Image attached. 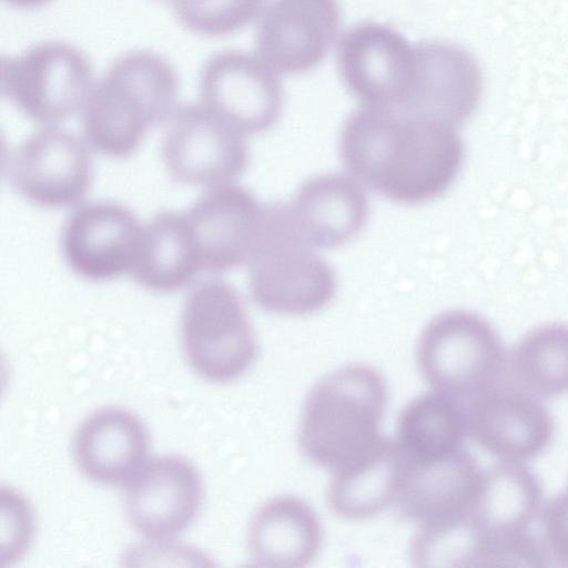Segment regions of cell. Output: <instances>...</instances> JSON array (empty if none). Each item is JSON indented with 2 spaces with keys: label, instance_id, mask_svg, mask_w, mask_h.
I'll list each match as a JSON object with an SVG mask.
<instances>
[{
  "label": "cell",
  "instance_id": "cell-1",
  "mask_svg": "<svg viewBox=\"0 0 568 568\" xmlns=\"http://www.w3.org/2000/svg\"><path fill=\"white\" fill-rule=\"evenodd\" d=\"M338 149L354 179L403 204L442 195L455 181L464 159L455 126L371 105L347 118Z\"/></svg>",
  "mask_w": 568,
  "mask_h": 568
},
{
  "label": "cell",
  "instance_id": "cell-2",
  "mask_svg": "<svg viewBox=\"0 0 568 568\" xmlns=\"http://www.w3.org/2000/svg\"><path fill=\"white\" fill-rule=\"evenodd\" d=\"M178 77L162 55L134 50L119 57L82 108V138L112 159L133 154L151 129L173 114Z\"/></svg>",
  "mask_w": 568,
  "mask_h": 568
},
{
  "label": "cell",
  "instance_id": "cell-3",
  "mask_svg": "<svg viewBox=\"0 0 568 568\" xmlns=\"http://www.w3.org/2000/svg\"><path fill=\"white\" fill-rule=\"evenodd\" d=\"M387 402L384 377L364 364L329 373L310 390L302 414L300 446L314 464L335 471L366 455Z\"/></svg>",
  "mask_w": 568,
  "mask_h": 568
},
{
  "label": "cell",
  "instance_id": "cell-4",
  "mask_svg": "<svg viewBox=\"0 0 568 568\" xmlns=\"http://www.w3.org/2000/svg\"><path fill=\"white\" fill-rule=\"evenodd\" d=\"M302 235L291 205L264 206L258 236L247 261L248 290L263 310L305 315L326 306L336 291L331 265Z\"/></svg>",
  "mask_w": 568,
  "mask_h": 568
},
{
  "label": "cell",
  "instance_id": "cell-5",
  "mask_svg": "<svg viewBox=\"0 0 568 568\" xmlns=\"http://www.w3.org/2000/svg\"><path fill=\"white\" fill-rule=\"evenodd\" d=\"M416 358L433 389L462 403L504 381L507 354L491 324L477 313L450 310L422 331Z\"/></svg>",
  "mask_w": 568,
  "mask_h": 568
},
{
  "label": "cell",
  "instance_id": "cell-6",
  "mask_svg": "<svg viewBox=\"0 0 568 568\" xmlns=\"http://www.w3.org/2000/svg\"><path fill=\"white\" fill-rule=\"evenodd\" d=\"M181 342L191 367L203 378L226 383L255 359L257 343L239 292L209 278L186 295L181 312Z\"/></svg>",
  "mask_w": 568,
  "mask_h": 568
},
{
  "label": "cell",
  "instance_id": "cell-7",
  "mask_svg": "<svg viewBox=\"0 0 568 568\" xmlns=\"http://www.w3.org/2000/svg\"><path fill=\"white\" fill-rule=\"evenodd\" d=\"M88 58L61 41H45L1 60L2 95L42 125H58L82 108L93 88Z\"/></svg>",
  "mask_w": 568,
  "mask_h": 568
},
{
  "label": "cell",
  "instance_id": "cell-8",
  "mask_svg": "<svg viewBox=\"0 0 568 568\" xmlns=\"http://www.w3.org/2000/svg\"><path fill=\"white\" fill-rule=\"evenodd\" d=\"M92 150L83 138L58 125H43L9 153L4 175L29 203L42 209L78 205L93 179Z\"/></svg>",
  "mask_w": 568,
  "mask_h": 568
},
{
  "label": "cell",
  "instance_id": "cell-9",
  "mask_svg": "<svg viewBox=\"0 0 568 568\" xmlns=\"http://www.w3.org/2000/svg\"><path fill=\"white\" fill-rule=\"evenodd\" d=\"M245 134L197 104L173 112L162 141V159L170 176L205 189L232 183L246 169Z\"/></svg>",
  "mask_w": 568,
  "mask_h": 568
},
{
  "label": "cell",
  "instance_id": "cell-10",
  "mask_svg": "<svg viewBox=\"0 0 568 568\" xmlns=\"http://www.w3.org/2000/svg\"><path fill=\"white\" fill-rule=\"evenodd\" d=\"M144 224L126 206L112 201L82 203L63 224L60 247L78 277L105 283L132 274Z\"/></svg>",
  "mask_w": 568,
  "mask_h": 568
},
{
  "label": "cell",
  "instance_id": "cell-11",
  "mask_svg": "<svg viewBox=\"0 0 568 568\" xmlns=\"http://www.w3.org/2000/svg\"><path fill=\"white\" fill-rule=\"evenodd\" d=\"M463 405L467 435L499 460L524 463L550 444L554 420L547 407L505 379Z\"/></svg>",
  "mask_w": 568,
  "mask_h": 568
},
{
  "label": "cell",
  "instance_id": "cell-12",
  "mask_svg": "<svg viewBox=\"0 0 568 568\" xmlns=\"http://www.w3.org/2000/svg\"><path fill=\"white\" fill-rule=\"evenodd\" d=\"M200 102L239 131L255 134L272 128L284 94L275 71L240 50L212 55L201 72Z\"/></svg>",
  "mask_w": 568,
  "mask_h": 568
},
{
  "label": "cell",
  "instance_id": "cell-13",
  "mask_svg": "<svg viewBox=\"0 0 568 568\" xmlns=\"http://www.w3.org/2000/svg\"><path fill=\"white\" fill-rule=\"evenodd\" d=\"M337 64L347 89L365 105L397 109L410 85L414 48L388 26L362 22L341 38Z\"/></svg>",
  "mask_w": 568,
  "mask_h": 568
},
{
  "label": "cell",
  "instance_id": "cell-14",
  "mask_svg": "<svg viewBox=\"0 0 568 568\" xmlns=\"http://www.w3.org/2000/svg\"><path fill=\"white\" fill-rule=\"evenodd\" d=\"M481 90L479 65L466 49L425 41L414 47L410 85L397 110L456 126L473 115Z\"/></svg>",
  "mask_w": 568,
  "mask_h": 568
},
{
  "label": "cell",
  "instance_id": "cell-15",
  "mask_svg": "<svg viewBox=\"0 0 568 568\" xmlns=\"http://www.w3.org/2000/svg\"><path fill=\"white\" fill-rule=\"evenodd\" d=\"M263 211L251 191L233 182L205 189L183 212L202 271L223 273L247 263Z\"/></svg>",
  "mask_w": 568,
  "mask_h": 568
},
{
  "label": "cell",
  "instance_id": "cell-16",
  "mask_svg": "<svg viewBox=\"0 0 568 568\" xmlns=\"http://www.w3.org/2000/svg\"><path fill=\"white\" fill-rule=\"evenodd\" d=\"M125 487L128 519L149 539H168L180 534L200 509V474L181 456L146 460Z\"/></svg>",
  "mask_w": 568,
  "mask_h": 568
},
{
  "label": "cell",
  "instance_id": "cell-17",
  "mask_svg": "<svg viewBox=\"0 0 568 568\" xmlns=\"http://www.w3.org/2000/svg\"><path fill=\"white\" fill-rule=\"evenodd\" d=\"M483 475L477 459L463 447L432 460L404 458L397 495L399 511L419 526L464 520L475 507Z\"/></svg>",
  "mask_w": 568,
  "mask_h": 568
},
{
  "label": "cell",
  "instance_id": "cell-18",
  "mask_svg": "<svg viewBox=\"0 0 568 568\" xmlns=\"http://www.w3.org/2000/svg\"><path fill=\"white\" fill-rule=\"evenodd\" d=\"M339 21L337 0H272L258 24V58L274 71L306 72L327 54Z\"/></svg>",
  "mask_w": 568,
  "mask_h": 568
},
{
  "label": "cell",
  "instance_id": "cell-19",
  "mask_svg": "<svg viewBox=\"0 0 568 568\" xmlns=\"http://www.w3.org/2000/svg\"><path fill=\"white\" fill-rule=\"evenodd\" d=\"M148 432L131 412L109 407L79 426L73 456L81 471L104 485H126L146 462Z\"/></svg>",
  "mask_w": 568,
  "mask_h": 568
},
{
  "label": "cell",
  "instance_id": "cell-20",
  "mask_svg": "<svg viewBox=\"0 0 568 568\" xmlns=\"http://www.w3.org/2000/svg\"><path fill=\"white\" fill-rule=\"evenodd\" d=\"M291 210L304 239L315 248H335L354 239L368 215V200L356 179L327 173L307 180Z\"/></svg>",
  "mask_w": 568,
  "mask_h": 568
},
{
  "label": "cell",
  "instance_id": "cell-21",
  "mask_svg": "<svg viewBox=\"0 0 568 568\" xmlns=\"http://www.w3.org/2000/svg\"><path fill=\"white\" fill-rule=\"evenodd\" d=\"M541 500L540 481L523 463L499 460L484 469L480 491L470 514L480 548L528 532L540 514Z\"/></svg>",
  "mask_w": 568,
  "mask_h": 568
},
{
  "label": "cell",
  "instance_id": "cell-22",
  "mask_svg": "<svg viewBox=\"0 0 568 568\" xmlns=\"http://www.w3.org/2000/svg\"><path fill=\"white\" fill-rule=\"evenodd\" d=\"M247 542L251 557L258 566L304 567L320 550L322 529L316 514L304 500L277 496L254 515Z\"/></svg>",
  "mask_w": 568,
  "mask_h": 568
},
{
  "label": "cell",
  "instance_id": "cell-23",
  "mask_svg": "<svg viewBox=\"0 0 568 568\" xmlns=\"http://www.w3.org/2000/svg\"><path fill=\"white\" fill-rule=\"evenodd\" d=\"M404 457L396 443L382 437L366 455L335 471L328 487L332 510L348 519H366L397 498Z\"/></svg>",
  "mask_w": 568,
  "mask_h": 568
},
{
  "label": "cell",
  "instance_id": "cell-24",
  "mask_svg": "<svg viewBox=\"0 0 568 568\" xmlns=\"http://www.w3.org/2000/svg\"><path fill=\"white\" fill-rule=\"evenodd\" d=\"M202 271L183 213L163 211L144 224L140 255L131 274L143 288L166 294L189 286Z\"/></svg>",
  "mask_w": 568,
  "mask_h": 568
},
{
  "label": "cell",
  "instance_id": "cell-25",
  "mask_svg": "<svg viewBox=\"0 0 568 568\" xmlns=\"http://www.w3.org/2000/svg\"><path fill=\"white\" fill-rule=\"evenodd\" d=\"M396 435L407 460H432L455 453L467 435L464 405L436 389L420 394L400 412Z\"/></svg>",
  "mask_w": 568,
  "mask_h": 568
},
{
  "label": "cell",
  "instance_id": "cell-26",
  "mask_svg": "<svg viewBox=\"0 0 568 568\" xmlns=\"http://www.w3.org/2000/svg\"><path fill=\"white\" fill-rule=\"evenodd\" d=\"M504 379L539 398L567 394L568 324H542L526 333L507 355Z\"/></svg>",
  "mask_w": 568,
  "mask_h": 568
},
{
  "label": "cell",
  "instance_id": "cell-27",
  "mask_svg": "<svg viewBox=\"0 0 568 568\" xmlns=\"http://www.w3.org/2000/svg\"><path fill=\"white\" fill-rule=\"evenodd\" d=\"M179 22L204 37H222L250 23L263 0H163Z\"/></svg>",
  "mask_w": 568,
  "mask_h": 568
},
{
  "label": "cell",
  "instance_id": "cell-28",
  "mask_svg": "<svg viewBox=\"0 0 568 568\" xmlns=\"http://www.w3.org/2000/svg\"><path fill=\"white\" fill-rule=\"evenodd\" d=\"M540 542L549 565L568 567V489L541 507Z\"/></svg>",
  "mask_w": 568,
  "mask_h": 568
},
{
  "label": "cell",
  "instance_id": "cell-29",
  "mask_svg": "<svg viewBox=\"0 0 568 568\" xmlns=\"http://www.w3.org/2000/svg\"><path fill=\"white\" fill-rule=\"evenodd\" d=\"M9 6L20 8V9H33L38 8L49 0H2Z\"/></svg>",
  "mask_w": 568,
  "mask_h": 568
}]
</instances>
